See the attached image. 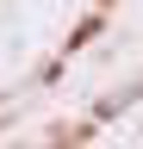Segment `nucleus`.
<instances>
[{"instance_id": "obj_1", "label": "nucleus", "mask_w": 143, "mask_h": 149, "mask_svg": "<svg viewBox=\"0 0 143 149\" xmlns=\"http://www.w3.org/2000/svg\"><path fill=\"white\" fill-rule=\"evenodd\" d=\"M93 31H100V13H93V19H81V31H75V37H68V50H81V44H87V37H93Z\"/></svg>"}]
</instances>
